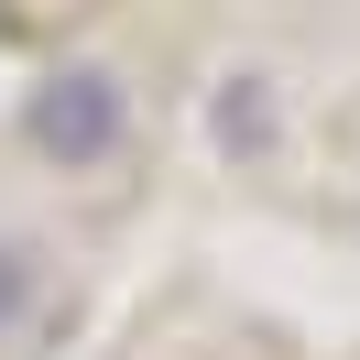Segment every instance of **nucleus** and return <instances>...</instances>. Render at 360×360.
I'll return each mask as SVG.
<instances>
[{"instance_id":"nucleus-1","label":"nucleus","mask_w":360,"mask_h":360,"mask_svg":"<svg viewBox=\"0 0 360 360\" xmlns=\"http://www.w3.org/2000/svg\"><path fill=\"white\" fill-rule=\"evenodd\" d=\"M120 120H131V110H120V88H110L98 66H77V77H55V88H33V142H44L55 164H98V153L120 142Z\"/></svg>"},{"instance_id":"nucleus-2","label":"nucleus","mask_w":360,"mask_h":360,"mask_svg":"<svg viewBox=\"0 0 360 360\" xmlns=\"http://www.w3.org/2000/svg\"><path fill=\"white\" fill-rule=\"evenodd\" d=\"M22 306H33V251H22V240H0V328H11Z\"/></svg>"}]
</instances>
